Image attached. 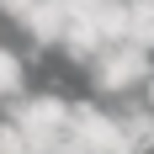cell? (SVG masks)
Listing matches in <instances>:
<instances>
[{
    "mask_svg": "<svg viewBox=\"0 0 154 154\" xmlns=\"http://www.w3.org/2000/svg\"><path fill=\"white\" fill-rule=\"evenodd\" d=\"M106 48H112V37L96 27V21H69V32H64V48H59V53H64L69 64H80V69H91Z\"/></svg>",
    "mask_w": 154,
    "mask_h": 154,
    "instance_id": "cell-3",
    "label": "cell"
},
{
    "mask_svg": "<svg viewBox=\"0 0 154 154\" xmlns=\"http://www.w3.org/2000/svg\"><path fill=\"white\" fill-rule=\"evenodd\" d=\"M21 133H27L37 149H53V143L69 138V122H75V101H64V96H16L11 106H5Z\"/></svg>",
    "mask_w": 154,
    "mask_h": 154,
    "instance_id": "cell-2",
    "label": "cell"
},
{
    "mask_svg": "<svg viewBox=\"0 0 154 154\" xmlns=\"http://www.w3.org/2000/svg\"><path fill=\"white\" fill-rule=\"evenodd\" d=\"M27 149H32V138L5 117V122H0V154H27Z\"/></svg>",
    "mask_w": 154,
    "mask_h": 154,
    "instance_id": "cell-6",
    "label": "cell"
},
{
    "mask_svg": "<svg viewBox=\"0 0 154 154\" xmlns=\"http://www.w3.org/2000/svg\"><path fill=\"white\" fill-rule=\"evenodd\" d=\"M96 85V96H117V101H133V96L149 91V80H154V53L138 43H112L101 59L85 69Z\"/></svg>",
    "mask_w": 154,
    "mask_h": 154,
    "instance_id": "cell-1",
    "label": "cell"
},
{
    "mask_svg": "<svg viewBox=\"0 0 154 154\" xmlns=\"http://www.w3.org/2000/svg\"><path fill=\"white\" fill-rule=\"evenodd\" d=\"M21 80H27L21 59H16L11 48H0V101H5V106H11L16 96H21Z\"/></svg>",
    "mask_w": 154,
    "mask_h": 154,
    "instance_id": "cell-5",
    "label": "cell"
},
{
    "mask_svg": "<svg viewBox=\"0 0 154 154\" xmlns=\"http://www.w3.org/2000/svg\"><path fill=\"white\" fill-rule=\"evenodd\" d=\"M128 43H138L154 53V0H133V16H128Z\"/></svg>",
    "mask_w": 154,
    "mask_h": 154,
    "instance_id": "cell-4",
    "label": "cell"
}]
</instances>
